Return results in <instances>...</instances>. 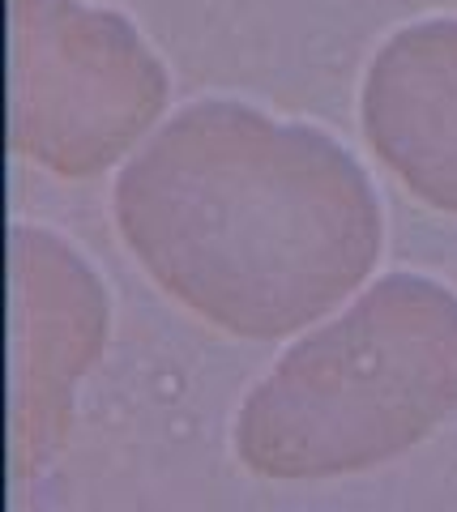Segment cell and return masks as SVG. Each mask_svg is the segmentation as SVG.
<instances>
[{
  "instance_id": "1",
  "label": "cell",
  "mask_w": 457,
  "mask_h": 512,
  "mask_svg": "<svg viewBox=\"0 0 457 512\" xmlns=\"http://www.w3.org/2000/svg\"><path fill=\"white\" fill-rule=\"evenodd\" d=\"M124 244L235 338H287L372 274L381 201L334 137L210 99L176 111L116 184Z\"/></svg>"
},
{
  "instance_id": "2",
  "label": "cell",
  "mask_w": 457,
  "mask_h": 512,
  "mask_svg": "<svg viewBox=\"0 0 457 512\" xmlns=\"http://www.w3.org/2000/svg\"><path fill=\"white\" fill-rule=\"evenodd\" d=\"M457 410V295L389 274L304 338L235 423V453L265 478H334L406 453Z\"/></svg>"
},
{
  "instance_id": "3",
  "label": "cell",
  "mask_w": 457,
  "mask_h": 512,
  "mask_svg": "<svg viewBox=\"0 0 457 512\" xmlns=\"http://www.w3.org/2000/svg\"><path fill=\"white\" fill-rule=\"evenodd\" d=\"M163 64L120 13L13 0V146L60 175H90L159 116Z\"/></svg>"
},
{
  "instance_id": "4",
  "label": "cell",
  "mask_w": 457,
  "mask_h": 512,
  "mask_svg": "<svg viewBox=\"0 0 457 512\" xmlns=\"http://www.w3.org/2000/svg\"><path fill=\"white\" fill-rule=\"evenodd\" d=\"M364 137L398 180L457 214V18L398 30L364 77Z\"/></svg>"
},
{
  "instance_id": "5",
  "label": "cell",
  "mask_w": 457,
  "mask_h": 512,
  "mask_svg": "<svg viewBox=\"0 0 457 512\" xmlns=\"http://www.w3.org/2000/svg\"><path fill=\"white\" fill-rule=\"evenodd\" d=\"M18 244V261H13V316L18 329L30 333L26 342H13V372H22L26 363H35L30 376L18 389L22 397H35V436L43 427H56L65 414V393L73 389L77 372L90 363V355L103 342L107 329V303L99 295V282L90 278V269L77 261V252L56 244L43 231H13Z\"/></svg>"
}]
</instances>
